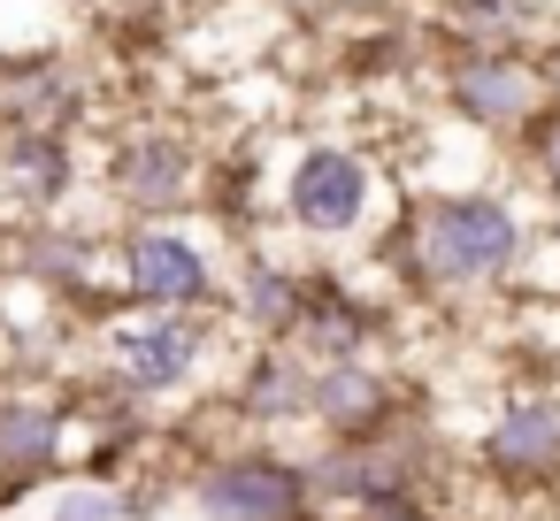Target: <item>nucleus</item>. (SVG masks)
I'll return each instance as SVG.
<instances>
[{
  "instance_id": "f257e3e1",
  "label": "nucleus",
  "mask_w": 560,
  "mask_h": 521,
  "mask_svg": "<svg viewBox=\"0 0 560 521\" xmlns=\"http://www.w3.org/2000/svg\"><path fill=\"white\" fill-rule=\"evenodd\" d=\"M537 230L506 192L483 185H438L415 192L407 223H399V269L415 276V292L430 299H468V292H499L529 269Z\"/></svg>"
},
{
  "instance_id": "f03ea898",
  "label": "nucleus",
  "mask_w": 560,
  "mask_h": 521,
  "mask_svg": "<svg viewBox=\"0 0 560 521\" xmlns=\"http://www.w3.org/2000/svg\"><path fill=\"white\" fill-rule=\"evenodd\" d=\"M284 200V223L315 246H346V238H369L376 230V208H384V169L346 146V139H307L277 185Z\"/></svg>"
},
{
  "instance_id": "7ed1b4c3",
  "label": "nucleus",
  "mask_w": 560,
  "mask_h": 521,
  "mask_svg": "<svg viewBox=\"0 0 560 521\" xmlns=\"http://www.w3.org/2000/svg\"><path fill=\"white\" fill-rule=\"evenodd\" d=\"M208 360H215L208 315H139V307H131V315L108 322V338H101V368H108L116 399H131V406L185 399V391L208 376Z\"/></svg>"
},
{
  "instance_id": "20e7f679",
  "label": "nucleus",
  "mask_w": 560,
  "mask_h": 521,
  "mask_svg": "<svg viewBox=\"0 0 560 521\" xmlns=\"http://www.w3.org/2000/svg\"><path fill=\"white\" fill-rule=\"evenodd\" d=\"M116 284L139 315H208L223 299V261L185 223H139L116 246Z\"/></svg>"
},
{
  "instance_id": "39448f33",
  "label": "nucleus",
  "mask_w": 560,
  "mask_h": 521,
  "mask_svg": "<svg viewBox=\"0 0 560 521\" xmlns=\"http://www.w3.org/2000/svg\"><path fill=\"white\" fill-rule=\"evenodd\" d=\"M192 506L200 521H315V483L300 452L277 445H231L192 467Z\"/></svg>"
},
{
  "instance_id": "423d86ee",
  "label": "nucleus",
  "mask_w": 560,
  "mask_h": 521,
  "mask_svg": "<svg viewBox=\"0 0 560 521\" xmlns=\"http://www.w3.org/2000/svg\"><path fill=\"white\" fill-rule=\"evenodd\" d=\"M445 108L476 139H522L552 108L537 47H453V62H445Z\"/></svg>"
},
{
  "instance_id": "0eeeda50",
  "label": "nucleus",
  "mask_w": 560,
  "mask_h": 521,
  "mask_svg": "<svg viewBox=\"0 0 560 521\" xmlns=\"http://www.w3.org/2000/svg\"><path fill=\"white\" fill-rule=\"evenodd\" d=\"M476 467L522 498V506H545L560 498V399L552 391H514L491 406V422L476 429Z\"/></svg>"
},
{
  "instance_id": "6e6552de",
  "label": "nucleus",
  "mask_w": 560,
  "mask_h": 521,
  "mask_svg": "<svg viewBox=\"0 0 560 521\" xmlns=\"http://www.w3.org/2000/svg\"><path fill=\"white\" fill-rule=\"evenodd\" d=\"M422 467H430L422 422H399V429L361 437V445H315V452H307L315 506H346V513H369V506H384V498L422 490Z\"/></svg>"
},
{
  "instance_id": "1a4fd4ad",
  "label": "nucleus",
  "mask_w": 560,
  "mask_h": 521,
  "mask_svg": "<svg viewBox=\"0 0 560 521\" xmlns=\"http://www.w3.org/2000/svg\"><path fill=\"white\" fill-rule=\"evenodd\" d=\"M200 146L185 131H131L108 154V200L131 208L139 223H177L185 208H200Z\"/></svg>"
},
{
  "instance_id": "9d476101",
  "label": "nucleus",
  "mask_w": 560,
  "mask_h": 521,
  "mask_svg": "<svg viewBox=\"0 0 560 521\" xmlns=\"http://www.w3.org/2000/svg\"><path fill=\"white\" fill-rule=\"evenodd\" d=\"M307 422L323 429V445H361V437H384L407 414V391L392 368H376V353L361 360H315V391H307Z\"/></svg>"
},
{
  "instance_id": "9b49d317",
  "label": "nucleus",
  "mask_w": 560,
  "mask_h": 521,
  "mask_svg": "<svg viewBox=\"0 0 560 521\" xmlns=\"http://www.w3.org/2000/svg\"><path fill=\"white\" fill-rule=\"evenodd\" d=\"M70 452V414L47 391H0V506L47 483Z\"/></svg>"
},
{
  "instance_id": "f8f14e48",
  "label": "nucleus",
  "mask_w": 560,
  "mask_h": 521,
  "mask_svg": "<svg viewBox=\"0 0 560 521\" xmlns=\"http://www.w3.org/2000/svg\"><path fill=\"white\" fill-rule=\"evenodd\" d=\"M307 391H315V360L300 345H254L231 376V406L254 429H292L307 422Z\"/></svg>"
},
{
  "instance_id": "ddd939ff",
  "label": "nucleus",
  "mask_w": 560,
  "mask_h": 521,
  "mask_svg": "<svg viewBox=\"0 0 560 521\" xmlns=\"http://www.w3.org/2000/svg\"><path fill=\"white\" fill-rule=\"evenodd\" d=\"M223 299H231V315L254 330V345H292L300 307H307V276H300L292 261L246 253V261H238V276H223Z\"/></svg>"
},
{
  "instance_id": "4468645a",
  "label": "nucleus",
  "mask_w": 560,
  "mask_h": 521,
  "mask_svg": "<svg viewBox=\"0 0 560 521\" xmlns=\"http://www.w3.org/2000/svg\"><path fill=\"white\" fill-rule=\"evenodd\" d=\"M376 338H384L376 299H361V292H346L330 276H307V307H300V330H292V345L307 360H361Z\"/></svg>"
},
{
  "instance_id": "2eb2a0df",
  "label": "nucleus",
  "mask_w": 560,
  "mask_h": 521,
  "mask_svg": "<svg viewBox=\"0 0 560 521\" xmlns=\"http://www.w3.org/2000/svg\"><path fill=\"white\" fill-rule=\"evenodd\" d=\"M78 185V154L62 131H0V200L55 215Z\"/></svg>"
},
{
  "instance_id": "dca6fc26",
  "label": "nucleus",
  "mask_w": 560,
  "mask_h": 521,
  "mask_svg": "<svg viewBox=\"0 0 560 521\" xmlns=\"http://www.w3.org/2000/svg\"><path fill=\"white\" fill-rule=\"evenodd\" d=\"M445 32H453V47H529L537 16L522 9V0H453Z\"/></svg>"
},
{
  "instance_id": "f3484780",
  "label": "nucleus",
  "mask_w": 560,
  "mask_h": 521,
  "mask_svg": "<svg viewBox=\"0 0 560 521\" xmlns=\"http://www.w3.org/2000/svg\"><path fill=\"white\" fill-rule=\"evenodd\" d=\"M24 269H32L39 284H55V292H85V284H93V269H101V253H93L85 238L39 230V238L24 246Z\"/></svg>"
},
{
  "instance_id": "a211bd4d",
  "label": "nucleus",
  "mask_w": 560,
  "mask_h": 521,
  "mask_svg": "<svg viewBox=\"0 0 560 521\" xmlns=\"http://www.w3.org/2000/svg\"><path fill=\"white\" fill-rule=\"evenodd\" d=\"M514 154L529 162L537 192H545V200L560 208V100H552V108H545V116H537V123H529V131L514 139Z\"/></svg>"
},
{
  "instance_id": "6ab92c4d",
  "label": "nucleus",
  "mask_w": 560,
  "mask_h": 521,
  "mask_svg": "<svg viewBox=\"0 0 560 521\" xmlns=\"http://www.w3.org/2000/svg\"><path fill=\"white\" fill-rule=\"evenodd\" d=\"M124 506H116V490L108 483H70V490H55V513L47 521H116Z\"/></svg>"
},
{
  "instance_id": "aec40b11",
  "label": "nucleus",
  "mask_w": 560,
  "mask_h": 521,
  "mask_svg": "<svg viewBox=\"0 0 560 521\" xmlns=\"http://www.w3.org/2000/svg\"><path fill=\"white\" fill-rule=\"evenodd\" d=\"M353 521H445L422 490H407V498H384V506H369V513H353Z\"/></svg>"
},
{
  "instance_id": "412c9836",
  "label": "nucleus",
  "mask_w": 560,
  "mask_h": 521,
  "mask_svg": "<svg viewBox=\"0 0 560 521\" xmlns=\"http://www.w3.org/2000/svg\"><path fill=\"white\" fill-rule=\"evenodd\" d=\"M537 70H545V93H552V100H560V32H552V39H545V47H537Z\"/></svg>"
},
{
  "instance_id": "4be33fe9",
  "label": "nucleus",
  "mask_w": 560,
  "mask_h": 521,
  "mask_svg": "<svg viewBox=\"0 0 560 521\" xmlns=\"http://www.w3.org/2000/svg\"><path fill=\"white\" fill-rule=\"evenodd\" d=\"M506 521H560V506H514Z\"/></svg>"
}]
</instances>
